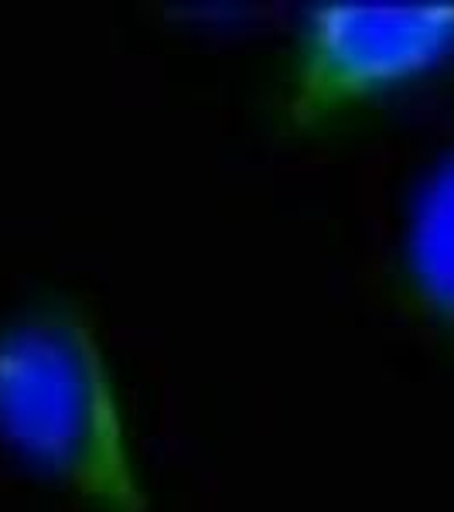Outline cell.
<instances>
[{"label":"cell","mask_w":454,"mask_h":512,"mask_svg":"<svg viewBox=\"0 0 454 512\" xmlns=\"http://www.w3.org/2000/svg\"><path fill=\"white\" fill-rule=\"evenodd\" d=\"M0 451L89 512H151L110 352L72 297L0 318Z\"/></svg>","instance_id":"6da1fadb"},{"label":"cell","mask_w":454,"mask_h":512,"mask_svg":"<svg viewBox=\"0 0 454 512\" xmlns=\"http://www.w3.org/2000/svg\"><path fill=\"white\" fill-rule=\"evenodd\" d=\"M454 65V0H318L297 18L280 120L321 134L410 93Z\"/></svg>","instance_id":"7a4b0ae2"},{"label":"cell","mask_w":454,"mask_h":512,"mask_svg":"<svg viewBox=\"0 0 454 512\" xmlns=\"http://www.w3.org/2000/svg\"><path fill=\"white\" fill-rule=\"evenodd\" d=\"M396 263L410 304L454 335V144L434 154L410 185Z\"/></svg>","instance_id":"3957f363"}]
</instances>
